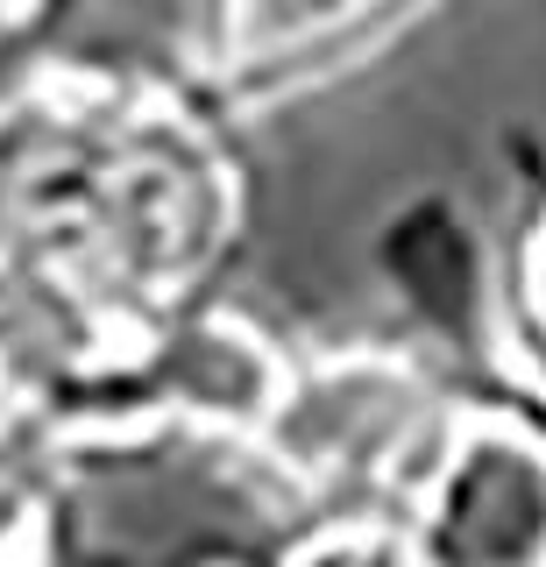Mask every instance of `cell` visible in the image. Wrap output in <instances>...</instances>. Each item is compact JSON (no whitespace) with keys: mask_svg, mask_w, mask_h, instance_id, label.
Returning <instances> with one entry per match:
<instances>
[{"mask_svg":"<svg viewBox=\"0 0 546 567\" xmlns=\"http://www.w3.org/2000/svg\"><path fill=\"white\" fill-rule=\"evenodd\" d=\"M369 0H235V35L256 50H285V43H306L348 14H362Z\"/></svg>","mask_w":546,"mask_h":567,"instance_id":"1","label":"cell"},{"mask_svg":"<svg viewBox=\"0 0 546 567\" xmlns=\"http://www.w3.org/2000/svg\"><path fill=\"white\" fill-rule=\"evenodd\" d=\"M539 298H546V262H539Z\"/></svg>","mask_w":546,"mask_h":567,"instance_id":"2","label":"cell"}]
</instances>
